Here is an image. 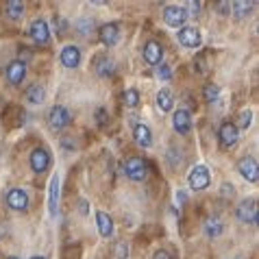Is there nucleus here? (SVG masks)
<instances>
[{
    "label": "nucleus",
    "instance_id": "obj_1",
    "mask_svg": "<svg viewBox=\"0 0 259 259\" xmlns=\"http://www.w3.org/2000/svg\"><path fill=\"white\" fill-rule=\"evenodd\" d=\"M70 122H72V113L68 107L55 105L53 109L48 111V126L53 128V131H61V128L70 126Z\"/></svg>",
    "mask_w": 259,
    "mask_h": 259
},
{
    "label": "nucleus",
    "instance_id": "obj_2",
    "mask_svg": "<svg viewBox=\"0 0 259 259\" xmlns=\"http://www.w3.org/2000/svg\"><path fill=\"white\" fill-rule=\"evenodd\" d=\"M188 183L194 192H203L209 188L211 175H209V170H207V165H194L192 172L188 175Z\"/></svg>",
    "mask_w": 259,
    "mask_h": 259
},
{
    "label": "nucleus",
    "instance_id": "obj_3",
    "mask_svg": "<svg viewBox=\"0 0 259 259\" xmlns=\"http://www.w3.org/2000/svg\"><path fill=\"white\" fill-rule=\"evenodd\" d=\"M188 11L183 9L181 5H168L163 7V22L172 26V28H183L185 22H188Z\"/></svg>",
    "mask_w": 259,
    "mask_h": 259
},
{
    "label": "nucleus",
    "instance_id": "obj_4",
    "mask_svg": "<svg viewBox=\"0 0 259 259\" xmlns=\"http://www.w3.org/2000/svg\"><path fill=\"white\" fill-rule=\"evenodd\" d=\"M124 175L131 179V181H144L148 175V165L142 157H128L124 161Z\"/></svg>",
    "mask_w": 259,
    "mask_h": 259
},
{
    "label": "nucleus",
    "instance_id": "obj_5",
    "mask_svg": "<svg viewBox=\"0 0 259 259\" xmlns=\"http://www.w3.org/2000/svg\"><path fill=\"white\" fill-rule=\"evenodd\" d=\"M28 37L33 39V44H37V46H48V41H50V28L46 24V20H33L31 26H28Z\"/></svg>",
    "mask_w": 259,
    "mask_h": 259
},
{
    "label": "nucleus",
    "instance_id": "obj_6",
    "mask_svg": "<svg viewBox=\"0 0 259 259\" xmlns=\"http://www.w3.org/2000/svg\"><path fill=\"white\" fill-rule=\"evenodd\" d=\"M177 39H179V44H181L183 48H198L200 41H203L198 28L196 26H188V24L177 31Z\"/></svg>",
    "mask_w": 259,
    "mask_h": 259
},
{
    "label": "nucleus",
    "instance_id": "obj_7",
    "mask_svg": "<svg viewBox=\"0 0 259 259\" xmlns=\"http://www.w3.org/2000/svg\"><path fill=\"white\" fill-rule=\"evenodd\" d=\"M237 172L242 175V179H246L248 183H257L259 181V165H257V159L255 157H242L237 161Z\"/></svg>",
    "mask_w": 259,
    "mask_h": 259
},
{
    "label": "nucleus",
    "instance_id": "obj_8",
    "mask_svg": "<svg viewBox=\"0 0 259 259\" xmlns=\"http://www.w3.org/2000/svg\"><path fill=\"white\" fill-rule=\"evenodd\" d=\"M237 220L244 222V225H257V203L255 198H246L237 205Z\"/></svg>",
    "mask_w": 259,
    "mask_h": 259
},
{
    "label": "nucleus",
    "instance_id": "obj_9",
    "mask_svg": "<svg viewBox=\"0 0 259 259\" xmlns=\"http://www.w3.org/2000/svg\"><path fill=\"white\" fill-rule=\"evenodd\" d=\"M28 203H31V200H28L26 190L11 188L9 192H7V205H9V209H13V211H26Z\"/></svg>",
    "mask_w": 259,
    "mask_h": 259
},
{
    "label": "nucleus",
    "instance_id": "obj_10",
    "mask_svg": "<svg viewBox=\"0 0 259 259\" xmlns=\"http://www.w3.org/2000/svg\"><path fill=\"white\" fill-rule=\"evenodd\" d=\"M218 140H220L222 148H233L237 140H240V131L235 128L233 122H222L218 128Z\"/></svg>",
    "mask_w": 259,
    "mask_h": 259
},
{
    "label": "nucleus",
    "instance_id": "obj_11",
    "mask_svg": "<svg viewBox=\"0 0 259 259\" xmlns=\"http://www.w3.org/2000/svg\"><path fill=\"white\" fill-rule=\"evenodd\" d=\"M142 55H144V61H146L148 66H159L161 59H163V46L159 44V41L150 39V41L144 44Z\"/></svg>",
    "mask_w": 259,
    "mask_h": 259
},
{
    "label": "nucleus",
    "instance_id": "obj_12",
    "mask_svg": "<svg viewBox=\"0 0 259 259\" xmlns=\"http://www.w3.org/2000/svg\"><path fill=\"white\" fill-rule=\"evenodd\" d=\"M59 61L63 68H78L81 66V48L74 46V44H68L61 48V55H59Z\"/></svg>",
    "mask_w": 259,
    "mask_h": 259
},
{
    "label": "nucleus",
    "instance_id": "obj_13",
    "mask_svg": "<svg viewBox=\"0 0 259 259\" xmlns=\"http://www.w3.org/2000/svg\"><path fill=\"white\" fill-rule=\"evenodd\" d=\"M28 163H31V170L41 175V172H46L50 168V153L46 148H35L31 157H28Z\"/></svg>",
    "mask_w": 259,
    "mask_h": 259
},
{
    "label": "nucleus",
    "instance_id": "obj_14",
    "mask_svg": "<svg viewBox=\"0 0 259 259\" xmlns=\"http://www.w3.org/2000/svg\"><path fill=\"white\" fill-rule=\"evenodd\" d=\"M98 39H100V44L107 46V48L116 46L118 39H120V26L116 22L103 24V26H100V31H98Z\"/></svg>",
    "mask_w": 259,
    "mask_h": 259
},
{
    "label": "nucleus",
    "instance_id": "obj_15",
    "mask_svg": "<svg viewBox=\"0 0 259 259\" xmlns=\"http://www.w3.org/2000/svg\"><path fill=\"white\" fill-rule=\"evenodd\" d=\"M172 128L179 135H188L192 131V113L188 109H177L172 116Z\"/></svg>",
    "mask_w": 259,
    "mask_h": 259
},
{
    "label": "nucleus",
    "instance_id": "obj_16",
    "mask_svg": "<svg viewBox=\"0 0 259 259\" xmlns=\"http://www.w3.org/2000/svg\"><path fill=\"white\" fill-rule=\"evenodd\" d=\"M59 183H61L59 175L50 177V183H48V213L50 215H57V207H59V196H61Z\"/></svg>",
    "mask_w": 259,
    "mask_h": 259
},
{
    "label": "nucleus",
    "instance_id": "obj_17",
    "mask_svg": "<svg viewBox=\"0 0 259 259\" xmlns=\"http://www.w3.org/2000/svg\"><path fill=\"white\" fill-rule=\"evenodd\" d=\"M24 76H26V63L24 61L16 59L7 66V81H9L11 85H20L24 81Z\"/></svg>",
    "mask_w": 259,
    "mask_h": 259
},
{
    "label": "nucleus",
    "instance_id": "obj_18",
    "mask_svg": "<svg viewBox=\"0 0 259 259\" xmlns=\"http://www.w3.org/2000/svg\"><path fill=\"white\" fill-rule=\"evenodd\" d=\"M133 140H135L138 146L150 148V146H153V131H150V126L144 124V122L135 124V128H133Z\"/></svg>",
    "mask_w": 259,
    "mask_h": 259
},
{
    "label": "nucleus",
    "instance_id": "obj_19",
    "mask_svg": "<svg viewBox=\"0 0 259 259\" xmlns=\"http://www.w3.org/2000/svg\"><path fill=\"white\" fill-rule=\"evenodd\" d=\"M94 70H96L98 76L109 78L113 72H116V63H113V59H109L107 55H100V57H96V59H94Z\"/></svg>",
    "mask_w": 259,
    "mask_h": 259
},
{
    "label": "nucleus",
    "instance_id": "obj_20",
    "mask_svg": "<svg viewBox=\"0 0 259 259\" xmlns=\"http://www.w3.org/2000/svg\"><path fill=\"white\" fill-rule=\"evenodd\" d=\"M96 227L100 237H111L113 235V220L107 211H96Z\"/></svg>",
    "mask_w": 259,
    "mask_h": 259
},
{
    "label": "nucleus",
    "instance_id": "obj_21",
    "mask_svg": "<svg viewBox=\"0 0 259 259\" xmlns=\"http://www.w3.org/2000/svg\"><path fill=\"white\" fill-rule=\"evenodd\" d=\"M157 107H159L161 113L172 111V107H175V94H172L168 88H163V90L157 92Z\"/></svg>",
    "mask_w": 259,
    "mask_h": 259
},
{
    "label": "nucleus",
    "instance_id": "obj_22",
    "mask_svg": "<svg viewBox=\"0 0 259 259\" xmlns=\"http://www.w3.org/2000/svg\"><path fill=\"white\" fill-rule=\"evenodd\" d=\"M44 98H46L44 85H39V83L28 85V90H26V100H28V103H31V105H41V103H44Z\"/></svg>",
    "mask_w": 259,
    "mask_h": 259
},
{
    "label": "nucleus",
    "instance_id": "obj_23",
    "mask_svg": "<svg viewBox=\"0 0 259 259\" xmlns=\"http://www.w3.org/2000/svg\"><path fill=\"white\" fill-rule=\"evenodd\" d=\"M222 231H225V227H222L220 218H207L205 222V235L211 237V240H215V237H220Z\"/></svg>",
    "mask_w": 259,
    "mask_h": 259
},
{
    "label": "nucleus",
    "instance_id": "obj_24",
    "mask_svg": "<svg viewBox=\"0 0 259 259\" xmlns=\"http://www.w3.org/2000/svg\"><path fill=\"white\" fill-rule=\"evenodd\" d=\"M5 11H7V18L9 20H20L24 16V5L18 3V0H9V3L5 5Z\"/></svg>",
    "mask_w": 259,
    "mask_h": 259
},
{
    "label": "nucleus",
    "instance_id": "obj_25",
    "mask_svg": "<svg viewBox=\"0 0 259 259\" xmlns=\"http://www.w3.org/2000/svg\"><path fill=\"white\" fill-rule=\"evenodd\" d=\"M255 9V3H246V0H242V3H233L231 5V11L235 13V18H246L250 16V11Z\"/></svg>",
    "mask_w": 259,
    "mask_h": 259
},
{
    "label": "nucleus",
    "instance_id": "obj_26",
    "mask_svg": "<svg viewBox=\"0 0 259 259\" xmlns=\"http://www.w3.org/2000/svg\"><path fill=\"white\" fill-rule=\"evenodd\" d=\"M203 98L207 100V103H215V100L220 98V88H218V83H205V88H203Z\"/></svg>",
    "mask_w": 259,
    "mask_h": 259
},
{
    "label": "nucleus",
    "instance_id": "obj_27",
    "mask_svg": "<svg viewBox=\"0 0 259 259\" xmlns=\"http://www.w3.org/2000/svg\"><path fill=\"white\" fill-rule=\"evenodd\" d=\"M113 257L116 259H128V244L124 240H118L113 244Z\"/></svg>",
    "mask_w": 259,
    "mask_h": 259
},
{
    "label": "nucleus",
    "instance_id": "obj_28",
    "mask_svg": "<svg viewBox=\"0 0 259 259\" xmlns=\"http://www.w3.org/2000/svg\"><path fill=\"white\" fill-rule=\"evenodd\" d=\"M250 122H253V113L246 109V111H242L240 116H237V122H233V124H235L237 131H240V128H248V126H250Z\"/></svg>",
    "mask_w": 259,
    "mask_h": 259
},
{
    "label": "nucleus",
    "instance_id": "obj_29",
    "mask_svg": "<svg viewBox=\"0 0 259 259\" xmlns=\"http://www.w3.org/2000/svg\"><path fill=\"white\" fill-rule=\"evenodd\" d=\"M122 98H124V105L126 107H138L140 105V92L138 90H126Z\"/></svg>",
    "mask_w": 259,
    "mask_h": 259
},
{
    "label": "nucleus",
    "instance_id": "obj_30",
    "mask_svg": "<svg viewBox=\"0 0 259 259\" xmlns=\"http://www.w3.org/2000/svg\"><path fill=\"white\" fill-rule=\"evenodd\" d=\"M183 9L188 11V16H196V13L203 9V3H185V5H183Z\"/></svg>",
    "mask_w": 259,
    "mask_h": 259
},
{
    "label": "nucleus",
    "instance_id": "obj_31",
    "mask_svg": "<svg viewBox=\"0 0 259 259\" xmlns=\"http://www.w3.org/2000/svg\"><path fill=\"white\" fill-rule=\"evenodd\" d=\"M157 76L161 78V81H170V76H172V72H170V68L165 66V63H161L159 68H157Z\"/></svg>",
    "mask_w": 259,
    "mask_h": 259
},
{
    "label": "nucleus",
    "instance_id": "obj_32",
    "mask_svg": "<svg viewBox=\"0 0 259 259\" xmlns=\"http://www.w3.org/2000/svg\"><path fill=\"white\" fill-rule=\"evenodd\" d=\"M92 26H94L92 20H81V22H76V28H78L81 35H88V28H92Z\"/></svg>",
    "mask_w": 259,
    "mask_h": 259
},
{
    "label": "nucleus",
    "instance_id": "obj_33",
    "mask_svg": "<svg viewBox=\"0 0 259 259\" xmlns=\"http://www.w3.org/2000/svg\"><path fill=\"white\" fill-rule=\"evenodd\" d=\"M215 9H218L222 16H227V13H231V3H218L215 5Z\"/></svg>",
    "mask_w": 259,
    "mask_h": 259
},
{
    "label": "nucleus",
    "instance_id": "obj_34",
    "mask_svg": "<svg viewBox=\"0 0 259 259\" xmlns=\"http://www.w3.org/2000/svg\"><path fill=\"white\" fill-rule=\"evenodd\" d=\"M185 200H188V192H185V190H177V203L183 205Z\"/></svg>",
    "mask_w": 259,
    "mask_h": 259
},
{
    "label": "nucleus",
    "instance_id": "obj_35",
    "mask_svg": "<svg viewBox=\"0 0 259 259\" xmlns=\"http://www.w3.org/2000/svg\"><path fill=\"white\" fill-rule=\"evenodd\" d=\"M222 194H225V196H227V198H231V196H233V194H235V190H233V185H229V183H225V185H222Z\"/></svg>",
    "mask_w": 259,
    "mask_h": 259
},
{
    "label": "nucleus",
    "instance_id": "obj_36",
    "mask_svg": "<svg viewBox=\"0 0 259 259\" xmlns=\"http://www.w3.org/2000/svg\"><path fill=\"white\" fill-rule=\"evenodd\" d=\"M153 259H175V257H172L168 250H157V253L153 255Z\"/></svg>",
    "mask_w": 259,
    "mask_h": 259
},
{
    "label": "nucleus",
    "instance_id": "obj_37",
    "mask_svg": "<svg viewBox=\"0 0 259 259\" xmlns=\"http://www.w3.org/2000/svg\"><path fill=\"white\" fill-rule=\"evenodd\" d=\"M105 118H107V111H105V109H98V111H96V122H98L100 126L105 124Z\"/></svg>",
    "mask_w": 259,
    "mask_h": 259
},
{
    "label": "nucleus",
    "instance_id": "obj_38",
    "mask_svg": "<svg viewBox=\"0 0 259 259\" xmlns=\"http://www.w3.org/2000/svg\"><path fill=\"white\" fill-rule=\"evenodd\" d=\"M81 211H83V213L88 211V203H85V200H81Z\"/></svg>",
    "mask_w": 259,
    "mask_h": 259
},
{
    "label": "nucleus",
    "instance_id": "obj_39",
    "mask_svg": "<svg viewBox=\"0 0 259 259\" xmlns=\"http://www.w3.org/2000/svg\"><path fill=\"white\" fill-rule=\"evenodd\" d=\"M31 259H46L44 255H35V257H31Z\"/></svg>",
    "mask_w": 259,
    "mask_h": 259
},
{
    "label": "nucleus",
    "instance_id": "obj_40",
    "mask_svg": "<svg viewBox=\"0 0 259 259\" xmlns=\"http://www.w3.org/2000/svg\"><path fill=\"white\" fill-rule=\"evenodd\" d=\"M231 259H244V257H242V255H237V257H231Z\"/></svg>",
    "mask_w": 259,
    "mask_h": 259
},
{
    "label": "nucleus",
    "instance_id": "obj_41",
    "mask_svg": "<svg viewBox=\"0 0 259 259\" xmlns=\"http://www.w3.org/2000/svg\"><path fill=\"white\" fill-rule=\"evenodd\" d=\"M7 259H20V257H7Z\"/></svg>",
    "mask_w": 259,
    "mask_h": 259
}]
</instances>
